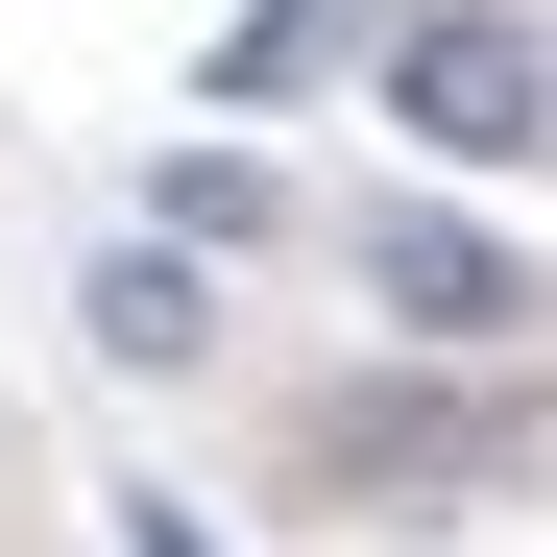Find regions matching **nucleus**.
I'll use <instances>...</instances> for the list:
<instances>
[{"instance_id":"obj_1","label":"nucleus","mask_w":557,"mask_h":557,"mask_svg":"<svg viewBox=\"0 0 557 557\" xmlns=\"http://www.w3.org/2000/svg\"><path fill=\"white\" fill-rule=\"evenodd\" d=\"M388 122L460 146V170H533L557 146V49L509 25V0H412V25H388Z\"/></svg>"},{"instance_id":"obj_2","label":"nucleus","mask_w":557,"mask_h":557,"mask_svg":"<svg viewBox=\"0 0 557 557\" xmlns=\"http://www.w3.org/2000/svg\"><path fill=\"white\" fill-rule=\"evenodd\" d=\"M363 292H388V339H533V267L485 243V219H363Z\"/></svg>"},{"instance_id":"obj_3","label":"nucleus","mask_w":557,"mask_h":557,"mask_svg":"<svg viewBox=\"0 0 557 557\" xmlns=\"http://www.w3.org/2000/svg\"><path fill=\"white\" fill-rule=\"evenodd\" d=\"M98 363H195V243H122L98 267Z\"/></svg>"},{"instance_id":"obj_4","label":"nucleus","mask_w":557,"mask_h":557,"mask_svg":"<svg viewBox=\"0 0 557 557\" xmlns=\"http://www.w3.org/2000/svg\"><path fill=\"white\" fill-rule=\"evenodd\" d=\"M170 243H267V170L243 146H170Z\"/></svg>"},{"instance_id":"obj_5","label":"nucleus","mask_w":557,"mask_h":557,"mask_svg":"<svg viewBox=\"0 0 557 557\" xmlns=\"http://www.w3.org/2000/svg\"><path fill=\"white\" fill-rule=\"evenodd\" d=\"M315 25H339V0H267V25L219 49V98H292V73H315Z\"/></svg>"},{"instance_id":"obj_6","label":"nucleus","mask_w":557,"mask_h":557,"mask_svg":"<svg viewBox=\"0 0 557 557\" xmlns=\"http://www.w3.org/2000/svg\"><path fill=\"white\" fill-rule=\"evenodd\" d=\"M146 557H219V533H195V509H146Z\"/></svg>"}]
</instances>
